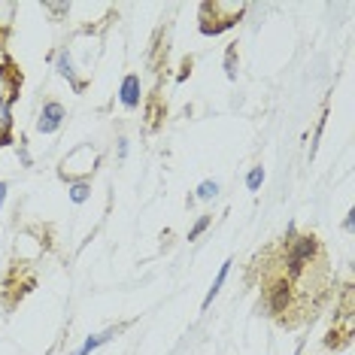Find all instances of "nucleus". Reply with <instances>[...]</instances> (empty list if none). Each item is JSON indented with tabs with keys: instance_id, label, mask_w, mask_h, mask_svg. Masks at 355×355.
I'll list each match as a JSON object with an SVG mask.
<instances>
[{
	"instance_id": "nucleus-1",
	"label": "nucleus",
	"mask_w": 355,
	"mask_h": 355,
	"mask_svg": "<svg viewBox=\"0 0 355 355\" xmlns=\"http://www.w3.org/2000/svg\"><path fill=\"white\" fill-rule=\"evenodd\" d=\"M200 12H213L216 15V21L213 25H207V28H200V34H207V37H216V34H222V31H228L237 25V19L246 12V3H222V0H213V3H200Z\"/></svg>"
},
{
	"instance_id": "nucleus-2",
	"label": "nucleus",
	"mask_w": 355,
	"mask_h": 355,
	"mask_svg": "<svg viewBox=\"0 0 355 355\" xmlns=\"http://www.w3.org/2000/svg\"><path fill=\"white\" fill-rule=\"evenodd\" d=\"M64 119H67V110H64V103L46 101L43 110H40V119H37V131L40 134H55L64 125Z\"/></svg>"
},
{
	"instance_id": "nucleus-3",
	"label": "nucleus",
	"mask_w": 355,
	"mask_h": 355,
	"mask_svg": "<svg viewBox=\"0 0 355 355\" xmlns=\"http://www.w3.org/2000/svg\"><path fill=\"white\" fill-rule=\"evenodd\" d=\"M55 67H58V73L67 79L70 88H73L76 94H83V92H85V85H88V83L76 76V67H73V58H70V49H67V46H64V49L58 52V58H55Z\"/></svg>"
},
{
	"instance_id": "nucleus-4",
	"label": "nucleus",
	"mask_w": 355,
	"mask_h": 355,
	"mask_svg": "<svg viewBox=\"0 0 355 355\" xmlns=\"http://www.w3.org/2000/svg\"><path fill=\"white\" fill-rule=\"evenodd\" d=\"M140 98H143L140 76H137V73H128V76L122 79V88H119V101H122L125 110H137V107H140Z\"/></svg>"
},
{
	"instance_id": "nucleus-5",
	"label": "nucleus",
	"mask_w": 355,
	"mask_h": 355,
	"mask_svg": "<svg viewBox=\"0 0 355 355\" xmlns=\"http://www.w3.org/2000/svg\"><path fill=\"white\" fill-rule=\"evenodd\" d=\"M131 325V322H122V325H110L107 331H101V334H92V337H85V343L79 346V349L73 352V355H92L94 349H98V346H103V343H110L112 337H119L122 334V331Z\"/></svg>"
},
{
	"instance_id": "nucleus-6",
	"label": "nucleus",
	"mask_w": 355,
	"mask_h": 355,
	"mask_svg": "<svg viewBox=\"0 0 355 355\" xmlns=\"http://www.w3.org/2000/svg\"><path fill=\"white\" fill-rule=\"evenodd\" d=\"M12 143V101L0 98V149Z\"/></svg>"
},
{
	"instance_id": "nucleus-7",
	"label": "nucleus",
	"mask_w": 355,
	"mask_h": 355,
	"mask_svg": "<svg viewBox=\"0 0 355 355\" xmlns=\"http://www.w3.org/2000/svg\"><path fill=\"white\" fill-rule=\"evenodd\" d=\"M231 264H234V261H231V258H228V261H225V264H222V268H219V277H216V282H213V286H209V292H207V297H204V304H200V306H204V310H207V306H209V304H213V297H216V295H219V292H222L225 279H228V270H231Z\"/></svg>"
},
{
	"instance_id": "nucleus-8",
	"label": "nucleus",
	"mask_w": 355,
	"mask_h": 355,
	"mask_svg": "<svg viewBox=\"0 0 355 355\" xmlns=\"http://www.w3.org/2000/svg\"><path fill=\"white\" fill-rule=\"evenodd\" d=\"M219 191H222V185L216 180H204L198 185V195H191V198L195 200H213V198H219Z\"/></svg>"
},
{
	"instance_id": "nucleus-9",
	"label": "nucleus",
	"mask_w": 355,
	"mask_h": 355,
	"mask_svg": "<svg viewBox=\"0 0 355 355\" xmlns=\"http://www.w3.org/2000/svg\"><path fill=\"white\" fill-rule=\"evenodd\" d=\"M88 198H92V182H70V200L73 204H85Z\"/></svg>"
},
{
	"instance_id": "nucleus-10",
	"label": "nucleus",
	"mask_w": 355,
	"mask_h": 355,
	"mask_svg": "<svg viewBox=\"0 0 355 355\" xmlns=\"http://www.w3.org/2000/svg\"><path fill=\"white\" fill-rule=\"evenodd\" d=\"M225 73L231 83L237 79V46H228V52H225Z\"/></svg>"
},
{
	"instance_id": "nucleus-11",
	"label": "nucleus",
	"mask_w": 355,
	"mask_h": 355,
	"mask_svg": "<svg viewBox=\"0 0 355 355\" xmlns=\"http://www.w3.org/2000/svg\"><path fill=\"white\" fill-rule=\"evenodd\" d=\"M261 182H264V167L258 164V167H252V171H249V176H246V189H249V191H258V189H261Z\"/></svg>"
},
{
	"instance_id": "nucleus-12",
	"label": "nucleus",
	"mask_w": 355,
	"mask_h": 355,
	"mask_svg": "<svg viewBox=\"0 0 355 355\" xmlns=\"http://www.w3.org/2000/svg\"><path fill=\"white\" fill-rule=\"evenodd\" d=\"M209 225H213V216H200V219H198L195 225H191V231H189V240H198L200 234H204V231L209 228Z\"/></svg>"
},
{
	"instance_id": "nucleus-13",
	"label": "nucleus",
	"mask_w": 355,
	"mask_h": 355,
	"mask_svg": "<svg viewBox=\"0 0 355 355\" xmlns=\"http://www.w3.org/2000/svg\"><path fill=\"white\" fill-rule=\"evenodd\" d=\"M43 10H46V12H52L55 19H61V15H67V12H70V3H43Z\"/></svg>"
},
{
	"instance_id": "nucleus-14",
	"label": "nucleus",
	"mask_w": 355,
	"mask_h": 355,
	"mask_svg": "<svg viewBox=\"0 0 355 355\" xmlns=\"http://www.w3.org/2000/svg\"><path fill=\"white\" fill-rule=\"evenodd\" d=\"M6 10V3H0V12ZM10 34H12V25H3L0 21V49H6V40H10Z\"/></svg>"
},
{
	"instance_id": "nucleus-15",
	"label": "nucleus",
	"mask_w": 355,
	"mask_h": 355,
	"mask_svg": "<svg viewBox=\"0 0 355 355\" xmlns=\"http://www.w3.org/2000/svg\"><path fill=\"white\" fill-rule=\"evenodd\" d=\"M6 191H10V185L0 180V209H3V200H6Z\"/></svg>"
},
{
	"instance_id": "nucleus-16",
	"label": "nucleus",
	"mask_w": 355,
	"mask_h": 355,
	"mask_svg": "<svg viewBox=\"0 0 355 355\" xmlns=\"http://www.w3.org/2000/svg\"><path fill=\"white\" fill-rule=\"evenodd\" d=\"M128 155V140L122 137V140H119V158H125Z\"/></svg>"
},
{
	"instance_id": "nucleus-17",
	"label": "nucleus",
	"mask_w": 355,
	"mask_h": 355,
	"mask_svg": "<svg viewBox=\"0 0 355 355\" xmlns=\"http://www.w3.org/2000/svg\"><path fill=\"white\" fill-rule=\"evenodd\" d=\"M352 216H355V213H352V209H349V213H346V219H343V228H346V231H352V222H355V219H352Z\"/></svg>"
}]
</instances>
